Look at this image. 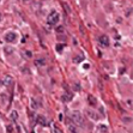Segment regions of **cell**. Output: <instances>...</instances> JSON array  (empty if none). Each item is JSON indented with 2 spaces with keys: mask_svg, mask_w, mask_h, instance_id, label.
Instances as JSON below:
<instances>
[{
  "mask_svg": "<svg viewBox=\"0 0 133 133\" xmlns=\"http://www.w3.org/2000/svg\"><path fill=\"white\" fill-rule=\"evenodd\" d=\"M88 101H89V103H90V104H91L92 107H95L96 104H97V100H96L93 96H91V95L88 97Z\"/></svg>",
  "mask_w": 133,
  "mask_h": 133,
  "instance_id": "6",
  "label": "cell"
},
{
  "mask_svg": "<svg viewBox=\"0 0 133 133\" xmlns=\"http://www.w3.org/2000/svg\"><path fill=\"white\" fill-rule=\"evenodd\" d=\"M5 41L6 42H13V41H16V34L13 33V31H8V33H6L5 34Z\"/></svg>",
  "mask_w": 133,
  "mask_h": 133,
  "instance_id": "3",
  "label": "cell"
},
{
  "mask_svg": "<svg viewBox=\"0 0 133 133\" xmlns=\"http://www.w3.org/2000/svg\"><path fill=\"white\" fill-rule=\"evenodd\" d=\"M71 119L73 121L74 125L77 126H84V118L79 112H72L71 113Z\"/></svg>",
  "mask_w": 133,
  "mask_h": 133,
  "instance_id": "1",
  "label": "cell"
},
{
  "mask_svg": "<svg viewBox=\"0 0 133 133\" xmlns=\"http://www.w3.org/2000/svg\"><path fill=\"white\" fill-rule=\"evenodd\" d=\"M52 133H62V131H61L55 124H53V125H52Z\"/></svg>",
  "mask_w": 133,
  "mask_h": 133,
  "instance_id": "7",
  "label": "cell"
},
{
  "mask_svg": "<svg viewBox=\"0 0 133 133\" xmlns=\"http://www.w3.org/2000/svg\"><path fill=\"white\" fill-rule=\"evenodd\" d=\"M98 131H101L102 133H107V132H108V127H107V126H103V125H101V126L98 127Z\"/></svg>",
  "mask_w": 133,
  "mask_h": 133,
  "instance_id": "10",
  "label": "cell"
},
{
  "mask_svg": "<svg viewBox=\"0 0 133 133\" xmlns=\"http://www.w3.org/2000/svg\"><path fill=\"white\" fill-rule=\"evenodd\" d=\"M68 130H70V133H78V131H77V128L72 125V126L68 127Z\"/></svg>",
  "mask_w": 133,
  "mask_h": 133,
  "instance_id": "12",
  "label": "cell"
},
{
  "mask_svg": "<svg viewBox=\"0 0 133 133\" xmlns=\"http://www.w3.org/2000/svg\"><path fill=\"white\" fill-rule=\"evenodd\" d=\"M12 84H13V78L11 76H5L4 77V85L8 88V87H11Z\"/></svg>",
  "mask_w": 133,
  "mask_h": 133,
  "instance_id": "4",
  "label": "cell"
},
{
  "mask_svg": "<svg viewBox=\"0 0 133 133\" xmlns=\"http://www.w3.org/2000/svg\"><path fill=\"white\" fill-rule=\"evenodd\" d=\"M58 22H59V13L53 11L52 13L49 14V17H48V23H49L50 25H55Z\"/></svg>",
  "mask_w": 133,
  "mask_h": 133,
  "instance_id": "2",
  "label": "cell"
},
{
  "mask_svg": "<svg viewBox=\"0 0 133 133\" xmlns=\"http://www.w3.org/2000/svg\"><path fill=\"white\" fill-rule=\"evenodd\" d=\"M100 43L103 46H109V39L107 36H102V37H100Z\"/></svg>",
  "mask_w": 133,
  "mask_h": 133,
  "instance_id": "5",
  "label": "cell"
},
{
  "mask_svg": "<svg viewBox=\"0 0 133 133\" xmlns=\"http://www.w3.org/2000/svg\"><path fill=\"white\" fill-rule=\"evenodd\" d=\"M10 118H11V119H13V120H17V118H18L17 112H16V110H13V112L11 113V115H10Z\"/></svg>",
  "mask_w": 133,
  "mask_h": 133,
  "instance_id": "11",
  "label": "cell"
},
{
  "mask_svg": "<svg viewBox=\"0 0 133 133\" xmlns=\"http://www.w3.org/2000/svg\"><path fill=\"white\" fill-rule=\"evenodd\" d=\"M31 107H33L34 109H36V108H39V106L36 104V102H35V101H33V102H31Z\"/></svg>",
  "mask_w": 133,
  "mask_h": 133,
  "instance_id": "13",
  "label": "cell"
},
{
  "mask_svg": "<svg viewBox=\"0 0 133 133\" xmlns=\"http://www.w3.org/2000/svg\"><path fill=\"white\" fill-rule=\"evenodd\" d=\"M35 65L36 66H43V65H46V60L44 59H39L35 61Z\"/></svg>",
  "mask_w": 133,
  "mask_h": 133,
  "instance_id": "8",
  "label": "cell"
},
{
  "mask_svg": "<svg viewBox=\"0 0 133 133\" xmlns=\"http://www.w3.org/2000/svg\"><path fill=\"white\" fill-rule=\"evenodd\" d=\"M37 121H39V124H40V125H43V126L46 125V119H44L43 116H39Z\"/></svg>",
  "mask_w": 133,
  "mask_h": 133,
  "instance_id": "9",
  "label": "cell"
}]
</instances>
